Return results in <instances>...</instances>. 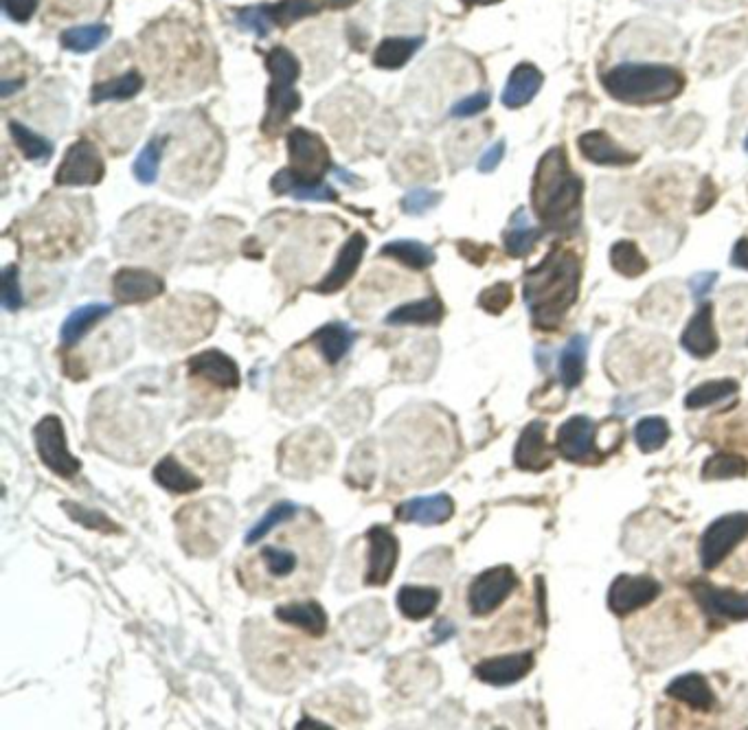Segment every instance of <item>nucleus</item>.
<instances>
[{
    "label": "nucleus",
    "instance_id": "obj_1",
    "mask_svg": "<svg viewBox=\"0 0 748 730\" xmlns=\"http://www.w3.org/2000/svg\"><path fill=\"white\" fill-rule=\"evenodd\" d=\"M327 562V540L321 527L303 522L264 544L240 564L244 588L253 595L279 597L319 586Z\"/></svg>",
    "mask_w": 748,
    "mask_h": 730
},
{
    "label": "nucleus",
    "instance_id": "obj_2",
    "mask_svg": "<svg viewBox=\"0 0 748 730\" xmlns=\"http://www.w3.org/2000/svg\"><path fill=\"white\" fill-rule=\"evenodd\" d=\"M582 264L569 248H553L540 264L527 272L525 305L538 329H558L577 301Z\"/></svg>",
    "mask_w": 748,
    "mask_h": 730
},
{
    "label": "nucleus",
    "instance_id": "obj_3",
    "mask_svg": "<svg viewBox=\"0 0 748 730\" xmlns=\"http://www.w3.org/2000/svg\"><path fill=\"white\" fill-rule=\"evenodd\" d=\"M584 185L569 165L564 147H553L540 158L531 204L542 228L551 233H569L582 218Z\"/></svg>",
    "mask_w": 748,
    "mask_h": 730
},
{
    "label": "nucleus",
    "instance_id": "obj_4",
    "mask_svg": "<svg viewBox=\"0 0 748 730\" xmlns=\"http://www.w3.org/2000/svg\"><path fill=\"white\" fill-rule=\"evenodd\" d=\"M606 93L630 106L665 104L680 95L685 79L665 64H619L602 77Z\"/></svg>",
    "mask_w": 748,
    "mask_h": 730
},
{
    "label": "nucleus",
    "instance_id": "obj_5",
    "mask_svg": "<svg viewBox=\"0 0 748 730\" xmlns=\"http://www.w3.org/2000/svg\"><path fill=\"white\" fill-rule=\"evenodd\" d=\"M231 505L220 500H207L180 509L176 524L178 538L185 551L198 557L215 555L222 549L226 533L231 531Z\"/></svg>",
    "mask_w": 748,
    "mask_h": 730
},
{
    "label": "nucleus",
    "instance_id": "obj_6",
    "mask_svg": "<svg viewBox=\"0 0 748 730\" xmlns=\"http://www.w3.org/2000/svg\"><path fill=\"white\" fill-rule=\"evenodd\" d=\"M266 68L270 73L268 86V112L262 123L266 134H277L294 112L301 108V95L294 90V82L301 75L299 60L288 49L275 47L266 55Z\"/></svg>",
    "mask_w": 748,
    "mask_h": 730
},
{
    "label": "nucleus",
    "instance_id": "obj_7",
    "mask_svg": "<svg viewBox=\"0 0 748 730\" xmlns=\"http://www.w3.org/2000/svg\"><path fill=\"white\" fill-rule=\"evenodd\" d=\"M748 538V513H727L713 520L700 540V562L707 570L718 568L742 540Z\"/></svg>",
    "mask_w": 748,
    "mask_h": 730
},
{
    "label": "nucleus",
    "instance_id": "obj_8",
    "mask_svg": "<svg viewBox=\"0 0 748 730\" xmlns=\"http://www.w3.org/2000/svg\"><path fill=\"white\" fill-rule=\"evenodd\" d=\"M33 439H36L40 461L53 474H58L60 478H73L82 470V463H79L77 456H73L66 448V435L60 417H44L36 430H33Z\"/></svg>",
    "mask_w": 748,
    "mask_h": 730
},
{
    "label": "nucleus",
    "instance_id": "obj_9",
    "mask_svg": "<svg viewBox=\"0 0 748 730\" xmlns=\"http://www.w3.org/2000/svg\"><path fill=\"white\" fill-rule=\"evenodd\" d=\"M518 586V577L512 566H494L487 568L472 581L468 590L470 612L474 617H487L505 603Z\"/></svg>",
    "mask_w": 748,
    "mask_h": 730
},
{
    "label": "nucleus",
    "instance_id": "obj_10",
    "mask_svg": "<svg viewBox=\"0 0 748 730\" xmlns=\"http://www.w3.org/2000/svg\"><path fill=\"white\" fill-rule=\"evenodd\" d=\"M104 176L106 165L97 147L88 141H77L68 147L55 182L62 187H88L99 185Z\"/></svg>",
    "mask_w": 748,
    "mask_h": 730
},
{
    "label": "nucleus",
    "instance_id": "obj_11",
    "mask_svg": "<svg viewBox=\"0 0 748 730\" xmlns=\"http://www.w3.org/2000/svg\"><path fill=\"white\" fill-rule=\"evenodd\" d=\"M555 450L566 461L573 463H597L602 461V450L597 448V426L584 415L566 419L555 435Z\"/></svg>",
    "mask_w": 748,
    "mask_h": 730
},
{
    "label": "nucleus",
    "instance_id": "obj_12",
    "mask_svg": "<svg viewBox=\"0 0 748 730\" xmlns=\"http://www.w3.org/2000/svg\"><path fill=\"white\" fill-rule=\"evenodd\" d=\"M661 595V584L648 575H619L608 590V608L617 617H628Z\"/></svg>",
    "mask_w": 748,
    "mask_h": 730
},
{
    "label": "nucleus",
    "instance_id": "obj_13",
    "mask_svg": "<svg viewBox=\"0 0 748 730\" xmlns=\"http://www.w3.org/2000/svg\"><path fill=\"white\" fill-rule=\"evenodd\" d=\"M288 154L292 169L303 178L321 180V176L332 165L330 152H327L321 136L303 128H294L288 134Z\"/></svg>",
    "mask_w": 748,
    "mask_h": 730
},
{
    "label": "nucleus",
    "instance_id": "obj_14",
    "mask_svg": "<svg viewBox=\"0 0 748 730\" xmlns=\"http://www.w3.org/2000/svg\"><path fill=\"white\" fill-rule=\"evenodd\" d=\"M369 538V566L365 575L367 586H384L393 577V570L398 566L400 542L395 535L384 527H373L367 533Z\"/></svg>",
    "mask_w": 748,
    "mask_h": 730
},
{
    "label": "nucleus",
    "instance_id": "obj_15",
    "mask_svg": "<svg viewBox=\"0 0 748 730\" xmlns=\"http://www.w3.org/2000/svg\"><path fill=\"white\" fill-rule=\"evenodd\" d=\"M696 601L707 614L729 621H748V592H738L733 588H718L698 581L691 586Z\"/></svg>",
    "mask_w": 748,
    "mask_h": 730
},
{
    "label": "nucleus",
    "instance_id": "obj_16",
    "mask_svg": "<svg viewBox=\"0 0 748 730\" xmlns=\"http://www.w3.org/2000/svg\"><path fill=\"white\" fill-rule=\"evenodd\" d=\"M165 292L163 279L143 268H123L112 279V294L119 303L134 305L152 301Z\"/></svg>",
    "mask_w": 748,
    "mask_h": 730
},
{
    "label": "nucleus",
    "instance_id": "obj_17",
    "mask_svg": "<svg viewBox=\"0 0 748 730\" xmlns=\"http://www.w3.org/2000/svg\"><path fill=\"white\" fill-rule=\"evenodd\" d=\"M187 367L194 378H200L202 382L215 386V389L229 391L240 386V369H237V364L229 356H224L218 349L202 351L198 356L189 358Z\"/></svg>",
    "mask_w": 748,
    "mask_h": 730
},
{
    "label": "nucleus",
    "instance_id": "obj_18",
    "mask_svg": "<svg viewBox=\"0 0 748 730\" xmlns=\"http://www.w3.org/2000/svg\"><path fill=\"white\" fill-rule=\"evenodd\" d=\"M531 669H534V654L520 652L487 658L474 667V674L481 682L492 684V687H509V684L523 680Z\"/></svg>",
    "mask_w": 748,
    "mask_h": 730
},
{
    "label": "nucleus",
    "instance_id": "obj_19",
    "mask_svg": "<svg viewBox=\"0 0 748 730\" xmlns=\"http://www.w3.org/2000/svg\"><path fill=\"white\" fill-rule=\"evenodd\" d=\"M514 463L518 470L525 472H544L551 465L549 443H547V424L544 421H531L527 428L520 432Z\"/></svg>",
    "mask_w": 748,
    "mask_h": 730
},
{
    "label": "nucleus",
    "instance_id": "obj_20",
    "mask_svg": "<svg viewBox=\"0 0 748 730\" xmlns=\"http://www.w3.org/2000/svg\"><path fill=\"white\" fill-rule=\"evenodd\" d=\"M680 345L698 360L711 358L718 351L720 340L716 334V325H713V305L702 303L698 307V312L691 316L683 336H680Z\"/></svg>",
    "mask_w": 748,
    "mask_h": 730
},
{
    "label": "nucleus",
    "instance_id": "obj_21",
    "mask_svg": "<svg viewBox=\"0 0 748 730\" xmlns=\"http://www.w3.org/2000/svg\"><path fill=\"white\" fill-rule=\"evenodd\" d=\"M452 513H455V500L448 494H435L406 500L395 509V518L400 522L422 524V527H435V524L448 522Z\"/></svg>",
    "mask_w": 748,
    "mask_h": 730
},
{
    "label": "nucleus",
    "instance_id": "obj_22",
    "mask_svg": "<svg viewBox=\"0 0 748 730\" xmlns=\"http://www.w3.org/2000/svg\"><path fill=\"white\" fill-rule=\"evenodd\" d=\"M365 248H367L365 235L362 233L351 235L345 242V246L340 248L332 270L327 272V277L319 285H316V290H319L321 294H334L338 290H343L349 283V279L356 275L360 261L362 257H365Z\"/></svg>",
    "mask_w": 748,
    "mask_h": 730
},
{
    "label": "nucleus",
    "instance_id": "obj_23",
    "mask_svg": "<svg viewBox=\"0 0 748 730\" xmlns=\"http://www.w3.org/2000/svg\"><path fill=\"white\" fill-rule=\"evenodd\" d=\"M577 147H580V154L595 165H606V167H626L634 165L639 161L637 154H632L628 150H623L617 141L612 139L610 134L602 130H591L580 136L577 141Z\"/></svg>",
    "mask_w": 748,
    "mask_h": 730
},
{
    "label": "nucleus",
    "instance_id": "obj_24",
    "mask_svg": "<svg viewBox=\"0 0 748 730\" xmlns=\"http://www.w3.org/2000/svg\"><path fill=\"white\" fill-rule=\"evenodd\" d=\"M270 189L277 196H292L297 200H310V202H336V191L325 185L323 180H312L303 178L292 167L281 169L275 174L270 182Z\"/></svg>",
    "mask_w": 748,
    "mask_h": 730
},
{
    "label": "nucleus",
    "instance_id": "obj_25",
    "mask_svg": "<svg viewBox=\"0 0 748 730\" xmlns=\"http://www.w3.org/2000/svg\"><path fill=\"white\" fill-rule=\"evenodd\" d=\"M275 617L294 630L310 636H323L327 632V614L316 601H292L275 610Z\"/></svg>",
    "mask_w": 748,
    "mask_h": 730
},
{
    "label": "nucleus",
    "instance_id": "obj_26",
    "mask_svg": "<svg viewBox=\"0 0 748 730\" xmlns=\"http://www.w3.org/2000/svg\"><path fill=\"white\" fill-rule=\"evenodd\" d=\"M665 693L670 695L672 700L683 702L700 713H709L713 706H716V695H713L707 678L700 674L678 676L676 680L667 684Z\"/></svg>",
    "mask_w": 748,
    "mask_h": 730
},
{
    "label": "nucleus",
    "instance_id": "obj_27",
    "mask_svg": "<svg viewBox=\"0 0 748 730\" xmlns=\"http://www.w3.org/2000/svg\"><path fill=\"white\" fill-rule=\"evenodd\" d=\"M542 82H544V77L534 64H518L505 84L503 97H501L503 106L512 108V110L527 106L529 101L538 95Z\"/></svg>",
    "mask_w": 748,
    "mask_h": 730
},
{
    "label": "nucleus",
    "instance_id": "obj_28",
    "mask_svg": "<svg viewBox=\"0 0 748 730\" xmlns=\"http://www.w3.org/2000/svg\"><path fill=\"white\" fill-rule=\"evenodd\" d=\"M154 481L172 494H194L202 487V478L178 461V456L169 454L154 467Z\"/></svg>",
    "mask_w": 748,
    "mask_h": 730
},
{
    "label": "nucleus",
    "instance_id": "obj_29",
    "mask_svg": "<svg viewBox=\"0 0 748 730\" xmlns=\"http://www.w3.org/2000/svg\"><path fill=\"white\" fill-rule=\"evenodd\" d=\"M354 340H356V334L351 332L345 323H330V325L321 327L319 332L312 336V345L316 347V351L321 353V358L327 364L336 367V364L347 356L351 345H354Z\"/></svg>",
    "mask_w": 748,
    "mask_h": 730
},
{
    "label": "nucleus",
    "instance_id": "obj_30",
    "mask_svg": "<svg viewBox=\"0 0 748 730\" xmlns=\"http://www.w3.org/2000/svg\"><path fill=\"white\" fill-rule=\"evenodd\" d=\"M441 592L433 586H404L398 592V608L406 619L422 621L435 614Z\"/></svg>",
    "mask_w": 748,
    "mask_h": 730
},
{
    "label": "nucleus",
    "instance_id": "obj_31",
    "mask_svg": "<svg viewBox=\"0 0 748 730\" xmlns=\"http://www.w3.org/2000/svg\"><path fill=\"white\" fill-rule=\"evenodd\" d=\"M110 314H112V305H106V303H88L84 307H79V310H75L71 316H68L62 325V334H60L62 342L66 347L77 345L86 332H90V329L104 321V318Z\"/></svg>",
    "mask_w": 748,
    "mask_h": 730
},
{
    "label": "nucleus",
    "instance_id": "obj_32",
    "mask_svg": "<svg viewBox=\"0 0 748 730\" xmlns=\"http://www.w3.org/2000/svg\"><path fill=\"white\" fill-rule=\"evenodd\" d=\"M444 318V305L439 299L430 296V299L404 303L387 316V325L400 327V325H437Z\"/></svg>",
    "mask_w": 748,
    "mask_h": 730
},
{
    "label": "nucleus",
    "instance_id": "obj_33",
    "mask_svg": "<svg viewBox=\"0 0 748 730\" xmlns=\"http://www.w3.org/2000/svg\"><path fill=\"white\" fill-rule=\"evenodd\" d=\"M586 353H588V338L584 334L573 336L562 349L560 380L566 389H577V386L584 382Z\"/></svg>",
    "mask_w": 748,
    "mask_h": 730
},
{
    "label": "nucleus",
    "instance_id": "obj_34",
    "mask_svg": "<svg viewBox=\"0 0 748 730\" xmlns=\"http://www.w3.org/2000/svg\"><path fill=\"white\" fill-rule=\"evenodd\" d=\"M424 44V38H387L380 42V47L373 53V64L378 68H387V71H398L411 57L417 53V49Z\"/></svg>",
    "mask_w": 748,
    "mask_h": 730
},
{
    "label": "nucleus",
    "instance_id": "obj_35",
    "mask_svg": "<svg viewBox=\"0 0 748 730\" xmlns=\"http://www.w3.org/2000/svg\"><path fill=\"white\" fill-rule=\"evenodd\" d=\"M380 255L400 261V264H404L406 268H413V270H426V268L435 264L433 248H428L426 244L413 242V239H400V242H391L380 250Z\"/></svg>",
    "mask_w": 748,
    "mask_h": 730
},
{
    "label": "nucleus",
    "instance_id": "obj_36",
    "mask_svg": "<svg viewBox=\"0 0 748 730\" xmlns=\"http://www.w3.org/2000/svg\"><path fill=\"white\" fill-rule=\"evenodd\" d=\"M143 77L139 71H128L115 79H108L104 84L93 88V104H104V101H128L141 93Z\"/></svg>",
    "mask_w": 748,
    "mask_h": 730
},
{
    "label": "nucleus",
    "instance_id": "obj_37",
    "mask_svg": "<svg viewBox=\"0 0 748 730\" xmlns=\"http://www.w3.org/2000/svg\"><path fill=\"white\" fill-rule=\"evenodd\" d=\"M610 266L615 268L619 275L628 279H637L648 272V259L643 257L639 246L630 242V239H621V242L612 244L610 248Z\"/></svg>",
    "mask_w": 748,
    "mask_h": 730
},
{
    "label": "nucleus",
    "instance_id": "obj_38",
    "mask_svg": "<svg viewBox=\"0 0 748 730\" xmlns=\"http://www.w3.org/2000/svg\"><path fill=\"white\" fill-rule=\"evenodd\" d=\"M542 231L536 226H531L525 218L523 211H518V215H514V224L509 226V231L505 233V250L509 257L514 259H523L527 257L531 250H534V246L538 244Z\"/></svg>",
    "mask_w": 748,
    "mask_h": 730
},
{
    "label": "nucleus",
    "instance_id": "obj_39",
    "mask_svg": "<svg viewBox=\"0 0 748 730\" xmlns=\"http://www.w3.org/2000/svg\"><path fill=\"white\" fill-rule=\"evenodd\" d=\"M740 391V384L735 380H711V382H702L696 389H691L685 397V406L689 410H698V408H707L713 404H720L724 399L735 395Z\"/></svg>",
    "mask_w": 748,
    "mask_h": 730
},
{
    "label": "nucleus",
    "instance_id": "obj_40",
    "mask_svg": "<svg viewBox=\"0 0 748 730\" xmlns=\"http://www.w3.org/2000/svg\"><path fill=\"white\" fill-rule=\"evenodd\" d=\"M748 474V461L740 454L718 452L709 456L702 465V478L705 481H727V478H742Z\"/></svg>",
    "mask_w": 748,
    "mask_h": 730
},
{
    "label": "nucleus",
    "instance_id": "obj_41",
    "mask_svg": "<svg viewBox=\"0 0 748 730\" xmlns=\"http://www.w3.org/2000/svg\"><path fill=\"white\" fill-rule=\"evenodd\" d=\"M110 29L106 25H82L62 33V47L73 53H88L106 42Z\"/></svg>",
    "mask_w": 748,
    "mask_h": 730
},
{
    "label": "nucleus",
    "instance_id": "obj_42",
    "mask_svg": "<svg viewBox=\"0 0 748 730\" xmlns=\"http://www.w3.org/2000/svg\"><path fill=\"white\" fill-rule=\"evenodd\" d=\"M9 132H11V136H14V141L20 147V152L25 154L29 161L44 163L53 156V145L47 139H44V136L29 130L27 125H22L18 121H11Z\"/></svg>",
    "mask_w": 748,
    "mask_h": 730
},
{
    "label": "nucleus",
    "instance_id": "obj_43",
    "mask_svg": "<svg viewBox=\"0 0 748 730\" xmlns=\"http://www.w3.org/2000/svg\"><path fill=\"white\" fill-rule=\"evenodd\" d=\"M299 516V507L294 503H277L275 507H270L266 511V516L259 520L255 527L246 533L244 538V544L246 546H255L262 542L266 535L275 529V527H281V524H288L290 520H294Z\"/></svg>",
    "mask_w": 748,
    "mask_h": 730
},
{
    "label": "nucleus",
    "instance_id": "obj_44",
    "mask_svg": "<svg viewBox=\"0 0 748 730\" xmlns=\"http://www.w3.org/2000/svg\"><path fill=\"white\" fill-rule=\"evenodd\" d=\"M670 435V426H667L663 417H645L634 428V439H637L639 450L645 454L661 450L670 441Z\"/></svg>",
    "mask_w": 748,
    "mask_h": 730
},
{
    "label": "nucleus",
    "instance_id": "obj_45",
    "mask_svg": "<svg viewBox=\"0 0 748 730\" xmlns=\"http://www.w3.org/2000/svg\"><path fill=\"white\" fill-rule=\"evenodd\" d=\"M165 141L167 136H158V139H152L147 143L141 154L136 156L134 161V176L139 178L143 185H152L158 176V167H161V158L165 152Z\"/></svg>",
    "mask_w": 748,
    "mask_h": 730
},
{
    "label": "nucleus",
    "instance_id": "obj_46",
    "mask_svg": "<svg viewBox=\"0 0 748 730\" xmlns=\"http://www.w3.org/2000/svg\"><path fill=\"white\" fill-rule=\"evenodd\" d=\"M321 9L323 7L319 5V0H279L277 5H270L272 20L279 27H290L297 20L319 14Z\"/></svg>",
    "mask_w": 748,
    "mask_h": 730
},
{
    "label": "nucleus",
    "instance_id": "obj_47",
    "mask_svg": "<svg viewBox=\"0 0 748 730\" xmlns=\"http://www.w3.org/2000/svg\"><path fill=\"white\" fill-rule=\"evenodd\" d=\"M235 22H237V27L244 31H253L259 38H266L272 31V27H275L270 5H257V7H246V9L235 11Z\"/></svg>",
    "mask_w": 748,
    "mask_h": 730
},
{
    "label": "nucleus",
    "instance_id": "obj_48",
    "mask_svg": "<svg viewBox=\"0 0 748 730\" xmlns=\"http://www.w3.org/2000/svg\"><path fill=\"white\" fill-rule=\"evenodd\" d=\"M62 507L66 509L68 516H71L75 522H79L86 529H95V531H101V533H119L117 524L112 522L110 518H106L104 513L97 511V509H86V507L77 505V503H64Z\"/></svg>",
    "mask_w": 748,
    "mask_h": 730
},
{
    "label": "nucleus",
    "instance_id": "obj_49",
    "mask_svg": "<svg viewBox=\"0 0 748 730\" xmlns=\"http://www.w3.org/2000/svg\"><path fill=\"white\" fill-rule=\"evenodd\" d=\"M512 299H514L512 285H509V283H494L492 288H487V290L481 292L479 305L483 307L485 312L498 316V314H503L509 305H512Z\"/></svg>",
    "mask_w": 748,
    "mask_h": 730
},
{
    "label": "nucleus",
    "instance_id": "obj_50",
    "mask_svg": "<svg viewBox=\"0 0 748 730\" xmlns=\"http://www.w3.org/2000/svg\"><path fill=\"white\" fill-rule=\"evenodd\" d=\"M441 202V193L430 191V189H413L411 193H406L402 200V209L411 215H422L430 209H435Z\"/></svg>",
    "mask_w": 748,
    "mask_h": 730
},
{
    "label": "nucleus",
    "instance_id": "obj_51",
    "mask_svg": "<svg viewBox=\"0 0 748 730\" xmlns=\"http://www.w3.org/2000/svg\"><path fill=\"white\" fill-rule=\"evenodd\" d=\"M22 305L20 292V275L16 266H7L3 272V307L9 312H16Z\"/></svg>",
    "mask_w": 748,
    "mask_h": 730
},
{
    "label": "nucleus",
    "instance_id": "obj_52",
    "mask_svg": "<svg viewBox=\"0 0 748 730\" xmlns=\"http://www.w3.org/2000/svg\"><path fill=\"white\" fill-rule=\"evenodd\" d=\"M490 93H474L466 99L457 101L455 106H452L450 114L452 117L457 119H468V117H476V114H481L487 106H490Z\"/></svg>",
    "mask_w": 748,
    "mask_h": 730
},
{
    "label": "nucleus",
    "instance_id": "obj_53",
    "mask_svg": "<svg viewBox=\"0 0 748 730\" xmlns=\"http://www.w3.org/2000/svg\"><path fill=\"white\" fill-rule=\"evenodd\" d=\"M38 9V0H3V11L14 22H27Z\"/></svg>",
    "mask_w": 748,
    "mask_h": 730
},
{
    "label": "nucleus",
    "instance_id": "obj_54",
    "mask_svg": "<svg viewBox=\"0 0 748 730\" xmlns=\"http://www.w3.org/2000/svg\"><path fill=\"white\" fill-rule=\"evenodd\" d=\"M718 281V272H698L689 279V290L694 294L696 301H705L707 294L713 290V285Z\"/></svg>",
    "mask_w": 748,
    "mask_h": 730
},
{
    "label": "nucleus",
    "instance_id": "obj_55",
    "mask_svg": "<svg viewBox=\"0 0 748 730\" xmlns=\"http://www.w3.org/2000/svg\"><path fill=\"white\" fill-rule=\"evenodd\" d=\"M503 156H505V141H498V143H494V145L490 147V150H487V152L481 156V161H479V171H483V174H490V171H494L498 165H501Z\"/></svg>",
    "mask_w": 748,
    "mask_h": 730
},
{
    "label": "nucleus",
    "instance_id": "obj_56",
    "mask_svg": "<svg viewBox=\"0 0 748 730\" xmlns=\"http://www.w3.org/2000/svg\"><path fill=\"white\" fill-rule=\"evenodd\" d=\"M731 264L740 270H748V237H742L738 244L733 248L731 255Z\"/></svg>",
    "mask_w": 748,
    "mask_h": 730
},
{
    "label": "nucleus",
    "instance_id": "obj_57",
    "mask_svg": "<svg viewBox=\"0 0 748 730\" xmlns=\"http://www.w3.org/2000/svg\"><path fill=\"white\" fill-rule=\"evenodd\" d=\"M430 634H433V643H444V641H448V638H450L452 634H455V625H452V623L446 621V619H441V621L433 627V632H430Z\"/></svg>",
    "mask_w": 748,
    "mask_h": 730
},
{
    "label": "nucleus",
    "instance_id": "obj_58",
    "mask_svg": "<svg viewBox=\"0 0 748 730\" xmlns=\"http://www.w3.org/2000/svg\"><path fill=\"white\" fill-rule=\"evenodd\" d=\"M358 0H319V5L323 9H347L351 5H356Z\"/></svg>",
    "mask_w": 748,
    "mask_h": 730
},
{
    "label": "nucleus",
    "instance_id": "obj_59",
    "mask_svg": "<svg viewBox=\"0 0 748 730\" xmlns=\"http://www.w3.org/2000/svg\"><path fill=\"white\" fill-rule=\"evenodd\" d=\"M20 86L22 82H9V79H3V84H0V93H3V97H9L11 93H16Z\"/></svg>",
    "mask_w": 748,
    "mask_h": 730
},
{
    "label": "nucleus",
    "instance_id": "obj_60",
    "mask_svg": "<svg viewBox=\"0 0 748 730\" xmlns=\"http://www.w3.org/2000/svg\"><path fill=\"white\" fill-rule=\"evenodd\" d=\"M330 728V726H327V724H321V722H314V720H310V717H303V720L297 724V728Z\"/></svg>",
    "mask_w": 748,
    "mask_h": 730
},
{
    "label": "nucleus",
    "instance_id": "obj_61",
    "mask_svg": "<svg viewBox=\"0 0 748 730\" xmlns=\"http://www.w3.org/2000/svg\"><path fill=\"white\" fill-rule=\"evenodd\" d=\"M466 5H490V3H496V0H463Z\"/></svg>",
    "mask_w": 748,
    "mask_h": 730
},
{
    "label": "nucleus",
    "instance_id": "obj_62",
    "mask_svg": "<svg viewBox=\"0 0 748 730\" xmlns=\"http://www.w3.org/2000/svg\"><path fill=\"white\" fill-rule=\"evenodd\" d=\"M744 147H746V152H748V139H746V143H744Z\"/></svg>",
    "mask_w": 748,
    "mask_h": 730
}]
</instances>
